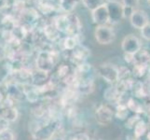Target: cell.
<instances>
[{"label": "cell", "instance_id": "15", "mask_svg": "<svg viewBox=\"0 0 150 140\" xmlns=\"http://www.w3.org/2000/svg\"><path fill=\"white\" fill-rule=\"evenodd\" d=\"M127 107L128 109L133 112L134 114H138V115H142V114H144V105L141 103H139L135 98L133 97H130L128 99L127 103Z\"/></svg>", "mask_w": 150, "mask_h": 140}, {"label": "cell", "instance_id": "5", "mask_svg": "<svg viewBox=\"0 0 150 140\" xmlns=\"http://www.w3.org/2000/svg\"><path fill=\"white\" fill-rule=\"evenodd\" d=\"M106 9L109 17V23L116 24L123 19V5L115 0H107Z\"/></svg>", "mask_w": 150, "mask_h": 140}, {"label": "cell", "instance_id": "12", "mask_svg": "<svg viewBox=\"0 0 150 140\" xmlns=\"http://www.w3.org/2000/svg\"><path fill=\"white\" fill-rule=\"evenodd\" d=\"M23 91L24 96H26L28 101L35 103L39 99L40 93L38 87H35L34 85H30L29 83L23 84Z\"/></svg>", "mask_w": 150, "mask_h": 140}, {"label": "cell", "instance_id": "28", "mask_svg": "<svg viewBox=\"0 0 150 140\" xmlns=\"http://www.w3.org/2000/svg\"><path fill=\"white\" fill-rule=\"evenodd\" d=\"M141 36L143 38L150 41V23H148L146 25H144L141 29Z\"/></svg>", "mask_w": 150, "mask_h": 140}, {"label": "cell", "instance_id": "20", "mask_svg": "<svg viewBox=\"0 0 150 140\" xmlns=\"http://www.w3.org/2000/svg\"><path fill=\"white\" fill-rule=\"evenodd\" d=\"M147 129H148L147 123L144 120L141 119V120L135 124V126L133 128V136L136 139H138L144 136H146Z\"/></svg>", "mask_w": 150, "mask_h": 140}, {"label": "cell", "instance_id": "35", "mask_svg": "<svg viewBox=\"0 0 150 140\" xmlns=\"http://www.w3.org/2000/svg\"><path fill=\"white\" fill-rule=\"evenodd\" d=\"M3 99H4V95H3L2 92L0 91V104H1V103L3 102Z\"/></svg>", "mask_w": 150, "mask_h": 140}, {"label": "cell", "instance_id": "39", "mask_svg": "<svg viewBox=\"0 0 150 140\" xmlns=\"http://www.w3.org/2000/svg\"><path fill=\"white\" fill-rule=\"evenodd\" d=\"M94 140H103V139H94Z\"/></svg>", "mask_w": 150, "mask_h": 140}, {"label": "cell", "instance_id": "30", "mask_svg": "<svg viewBox=\"0 0 150 140\" xmlns=\"http://www.w3.org/2000/svg\"><path fill=\"white\" fill-rule=\"evenodd\" d=\"M133 9L123 6V18H130L133 12Z\"/></svg>", "mask_w": 150, "mask_h": 140}, {"label": "cell", "instance_id": "29", "mask_svg": "<svg viewBox=\"0 0 150 140\" xmlns=\"http://www.w3.org/2000/svg\"><path fill=\"white\" fill-rule=\"evenodd\" d=\"M69 140H90V136L85 133L75 134L73 136H71Z\"/></svg>", "mask_w": 150, "mask_h": 140}, {"label": "cell", "instance_id": "6", "mask_svg": "<svg viewBox=\"0 0 150 140\" xmlns=\"http://www.w3.org/2000/svg\"><path fill=\"white\" fill-rule=\"evenodd\" d=\"M121 48L124 53L134 55L142 49V45L139 38L133 35H129L124 38L121 43Z\"/></svg>", "mask_w": 150, "mask_h": 140}, {"label": "cell", "instance_id": "19", "mask_svg": "<svg viewBox=\"0 0 150 140\" xmlns=\"http://www.w3.org/2000/svg\"><path fill=\"white\" fill-rule=\"evenodd\" d=\"M129 112H130V110L128 109L127 105L125 103H117L114 115H115L118 120L126 121L129 117Z\"/></svg>", "mask_w": 150, "mask_h": 140}, {"label": "cell", "instance_id": "22", "mask_svg": "<svg viewBox=\"0 0 150 140\" xmlns=\"http://www.w3.org/2000/svg\"><path fill=\"white\" fill-rule=\"evenodd\" d=\"M80 1L85 6V8L92 11L102 5H105L107 0H80Z\"/></svg>", "mask_w": 150, "mask_h": 140}, {"label": "cell", "instance_id": "3", "mask_svg": "<svg viewBox=\"0 0 150 140\" xmlns=\"http://www.w3.org/2000/svg\"><path fill=\"white\" fill-rule=\"evenodd\" d=\"M97 74L103 80L110 83L111 85L116 84L118 81V67L111 64L100 65L97 68Z\"/></svg>", "mask_w": 150, "mask_h": 140}, {"label": "cell", "instance_id": "21", "mask_svg": "<svg viewBox=\"0 0 150 140\" xmlns=\"http://www.w3.org/2000/svg\"><path fill=\"white\" fill-rule=\"evenodd\" d=\"M77 37H73V36H67V37L64 39L63 46L64 49L67 50H73L77 45H79V41L77 40Z\"/></svg>", "mask_w": 150, "mask_h": 140}, {"label": "cell", "instance_id": "38", "mask_svg": "<svg viewBox=\"0 0 150 140\" xmlns=\"http://www.w3.org/2000/svg\"><path fill=\"white\" fill-rule=\"evenodd\" d=\"M53 140H64L63 137H57V138H55V139H53Z\"/></svg>", "mask_w": 150, "mask_h": 140}, {"label": "cell", "instance_id": "37", "mask_svg": "<svg viewBox=\"0 0 150 140\" xmlns=\"http://www.w3.org/2000/svg\"><path fill=\"white\" fill-rule=\"evenodd\" d=\"M137 140H147V139H146V136H142V137H140V138H138Z\"/></svg>", "mask_w": 150, "mask_h": 140}, {"label": "cell", "instance_id": "7", "mask_svg": "<svg viewBox=\"0 0 150 140\" xmlns=\"http://www.w3.org/2000/svg\"><path fill=\"white\" fill-rule=\"evenodd\" d=\"M114 116V110L108 105H101L95 111V117L97 122L100 125H108Z\"/></svg>", "mask_w": 150, "mask_h": 140}, {"label": "cell", "instance_id": "8", "mask_svg": "<svg viewBox=\"0 0 150 140\" xmlns=\"http://www.w3.org/2000/svg\"><path fill=\"white\" fill-rule=\"evenodd\" d=\"M91 19L93 23L99 25H106L109 23V17H108V12L106 9V3L102 5L99 8L95 9L91 11Z\"/></svg>", "mask_w": 150, "mask_h": 140}, {"label": "cell", "instance_id": "10", "mask_svg": "<svg viewBox=\"0 0 150 140\" xmlns=\"http://www.w3.org/2000/svg\"><path fill=\"white\" fill-rule=\"evenodd\" d=\"M72 53V59L74 60L75 64H76V65L79 66L82 64L85 63V61L88 59V57L91 55V51L90 50L86 48L83 45H77L76 48L71 50Z\"/></svg>", "mask_w": 150, "mask_h": 140}, {"label": "cell", "instance_id": "25", "mask_svg": "<svg viewBox=\"0 0 150 140\" xmlns=\"http://www.w3.org/2000/svg\"><path fill=\"white\" fill-rule=\"evenodd\" d=\"M0 140H16V134L13 130L8 128L0 133Z\"/></svg>", "mask_w": 150, "mask_h": 140}, {"label": "cell", "instance_id": "34", "mask_svg": "<svg viewBox=\"0 0 150 140\" xmlns=\"http://www.w3.org/2000/svg\"><path fill=\"white\" fill-rule=\"evenodd\" d=\"M146 137L147 140H150V128L147 129V132L146 134Z\"/></svg>", "mask_w": 150, "mask_h": 140}, {"label": "cell", "instance_id": "27", "mask_svg": "<svg viewBox=\"0 0 150 140\" xmlns=\"http://www.w3.org/2000/svg\"><path fill=\"white\" fill-rule=\"evenodd\" d=\"M139 2H140V0H121V4L124 7L132 8L133 9L138 7Z\"/></svg>", "mask_w": 150, "mask_h": 140}, {"label": "cell", "instance_id": "16", "mask_svg": "<svg viewBox=\"0 0 150 140\" xmlns=\"http://www.w3.org/2000/svg\"><path fill=\"white\" fill-rule=\"evenodd\" d=\"M138 65H150V53L146 50L141 49L137 53L134 54V64Z\"/></svg>", "mask_w": 150, "mask_h": 140}, {"label": "cell", "instance_id": "14", "mask_svg": "<svg viewBox=\"0 0 150 140\" xmlns=\"http://www.w3.org/2000/svg\"><path fill=\"white\" fill-rule=\"evenodd\" d=\"M148 67L149 66L144 65H138V64L133 65L132 69L131 70L132 71V77L136 80H141L142 79H144V77L147 75Z\"/></svg>", "mask_w": 150, "mask_h": 140}, {"label": "cell", "instance_id": "24", "mask_svg": "<svg viewBox=\"0 0 150 140\" xmlns=\"http://www.w3.org/2000/svg\"><path fill=\"white\" fill-rule=\"evenodd\" d=\"M141 115H138V114H134V115L128 117V119L125 122V127L128 129H133L135 124L141 120Z\"/></svg>", "mask_w": 150, "mask_h": 140}, {"label": "cell", "instance_id": "18", "mask_svg": "<svg viewBox=\"0 0 150 140\" xmlns=\"http://www.w3.org/2000/svg\"><path fill=\"white\" fill-rule=\"evenodd\" d=\"M80 0H58V6L66 14L71 13L76 9Z\"/></svg>", "mask_w": 150, "mask_h": 140}, {"label": "cell", "instance_id": "13", "mask_svg": "<svg viewBox=\"0 0 150 140\" xmlns=\"http://www.w3.org/2000/svg\"><path fill=\"white\" fill-rule=\"evenodd\" d=\"M31 80L35 87H41L45 85L49 80V73L38 70L31 73Z\"/></svg>", "mask_w": 150, "mask_h": 140}, {"label": "cell", "instance_id": "32", "mask_svg": "<svg viewBox=\"0 0 150 140\" xmlns=\"http://www.w3.org/2000/svg\"><path fill=\"white\" fill-rule=\"evenodd\" d=\"M124 60L128 64V65H133L134 64V55L132 54H128V53H124Z\"/></svg>", "mask_w": 150, "mask_h": 140}, {"label": "cell", "instance_id": "2", "mask_svg": "<svg viewBox=\"0 0 150 140\" xmlns=\"http://www.w3.org/2000/svg\"><path fill=\"white\" fill-rule=\"evenodd\" d=\"M59 121L51 120L37 129L34 136L37 140H50L59 128Z\"/></svg>", "mask_w": 150, "mask_h": 140}, {"label": "cell", "instance_id": "40", "mask_svg": "<svg viewBox=\"0 0 150 140\" xmlns=\"http://www.w3.org/2000/svg\"><path fill=\"white\" fill-rule=\"evenodd\" d=\"M147 2H148V3H150V0H147Z\"/></svg>", "mask_w": 150, "mask_h": 140}, {"label": "cell", "instance_id": "33", "mask_svg": "<svg viewBox=\"0 0 150 140\" xmlns=\"http://www.w3.org/2000/svg\"><path fill=\"white\" fill-rule=\"evenodd\" d=\"M8 6V0H0V9H4Z\"/></svg>", "mask_w": 150, "mask_h": 140}, {"label": "cell", "instance_id": "26", "mask_svg": "<svg viewBox=\"0 0 150 140\" xmlns=\"http://www.w3.org/2000/svg\"><path fill=\"white\" fill-rule=\"evenodd\" d=\"M68 73H69V67L68 65H63L59 66L58 68V71H57V75L60 77V79H66L67 77H68Z\"/></svg>", "mask_w": 150, "mask_h": 140}, {"label": "cell", "instance_id": "23", "mask_svg": "<svg viewBox=\"0 0 150 140\" xmlns=\"http://www.w3.org/2000/svg\"><path fill=\"white\" fill-rule=\"evenodd\" d=\"M132 77V71L127 66L118 67V81L127 80Z\"/></svg>", "mask_w": 150, "mask_h": 140}, {"label": "cell", "instance_id": "11", "mask_svg": "<svg viewBox=\"0 0 150 140\" xmlns=\"http://www.w3.org/2000/svg\"><path fill=\"white\" fill-rule=\"evenodd\" d=\"M123 93L120 92V90L117 89L116 84H114V85H111L110 87H108L105 91V92H103V97H105V99L107 102L117 104L118 100L120 99Z\"/></svg>", "mask_w": 150, "mask_h": 140}, {"label": "cell", "instance_id": "17", "mask_svg": "<svg viewBox=\"0 0 150 140\" xmlns=\"http://www.w3.org/2000/svg\"><path fill=\"white\" fill-rule=\"evenodd\" d=\"M8 97L11 100H20L22 99L23 95V88H19L18 84L13 83L8 86Z\"/></svg>", "mask_w": 150, "mask_h": 140}, {"label": "cell", "instance_id": "36", "mask_svg": "<svg viewBox=\"0 0 150 140\" xmlns=\"http://www.w3.org/2000/svg\"><path fill=\"white\" fill-rule=\"evenodd\" d=\"M2 56H3V50H2V49H1V47H0V60H1Z\"/></svg>", "mask_w": 150, "mask_h": 140}, {"label": "cell", "instance_id": "4", "mask_svg": "<svg viewBox=\"0 0 150 140\" xmlns=\"http://www.w3.org/2000/svg\"><path fill=\"white\" fill-rule=\"evenodd\" d=\"M95 39L98 43L102 45H108L112 43L116 38V34L114 29L109 26L108 24L106 25H99L97 26L94 31Z\"/></svg>", "mask_w": 150, "mask_h": 140}, {"label": "cell", "instance_id": "9", "mask_svg": "<svg viewBox=\"0 0 150 140\" xmlns=\"http://www.w3.org/2000/svg\"><path fill=\"white\" fill-rule=\"evenodd\" d=\"M130 21L134 28L140 30L149 23L147 14L146 13V11L141 9H134L132 16L130 17Z\"/></svg>", "mask_w": 150, "mask_h": 140}, {"label": "cell", "instance_id": "31", "mask_svg": "<svg viewBox=\"0 0 150 140\" xmlns=\"http://www.w3.org/2000/svg\"><path fill=\"white\" fill-rule=\"evenodd\" d=\"M8 128H9V122L0 117V133Z\"/></svg>", "mask_w": 150, "mask_h": 140}, {"label": "cell", "instance_id": "1", "mask_svg": "<svg viewBox=\"0 0 150 140\" xmlns=\"http://www.w3.org/2000/svg\"><path fill=\"white\" fill-rule=\"evenodd\" d=\"M35 65H37L38 70L50 73L55 65V59L52 53L49 50L39 51L35 60Z\"/></svg>", "mask_w": 150, "mask_h": 140}]
</instances>
